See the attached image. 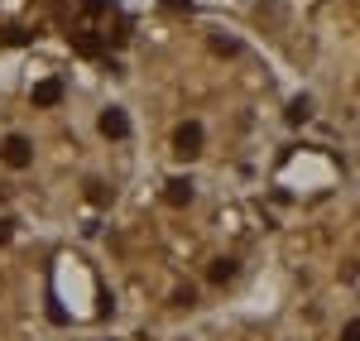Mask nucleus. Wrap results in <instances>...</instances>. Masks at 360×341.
I'll return each instance as SVG.
<instances>
[{
    "mask_svg": "<svg viewBox=\"0 0 360 341\" xmlns=\"http://www.w3.org/2000/svg\"><path fill=\"white\" fill-rule=\"evenodd\" d=\"M173 154H178V159H197V154H202V125H197V120H183V125L173 130Z\"/></svg>",
    "mask_w": 360,
    "mask_h": 341,
    "instance_id": "1",
    "label": "nucleus"
},
{
    "mask_svg": "<svg viewBox=\"0 0 360 341\" xmlns=\"http://www.w3.org/2000/svg\"><path fill=\"white\" fill-rule=\"evenodd\" d=\"M0 159H5L10 169H29V164H34V144H29L25 135H5V144H0Z\"/></svg>",
    "mask_w": 360,
    "mask_h": 341,
    "instance_id": "2",
    "label": "nucleus"
},
{
    "mask_svg": "<svg viewBox=\"0 0 360 341\" xmlns=\"http://www.w3.org/2000/svg\"><path fill=\"white\" fill-rule=\"evenodd\" d=\"M101 135H106V140H125V135H130V115L120 111V106L101 111Z\"/></svg>",
    "mask_w": 360,
    "mask_h": 341,
    "instance_id": "3",
    "label": "nucleus"
},
{
    "mask_svg": "<svg viewBox=\"0 0 360 341\" xmlns=\"http://www.w3.org/2000/svg\"><path fill=\"white\" fill-rule=\"evenodd\" d=\"M164 202L168 207H188V202H193V178H168L164 183Z\"/></svg>",
    "mask_w": 360,
    "mask_h": 341,
    "instance_id": "4",
    "label": "nucleus"
},
{
    "mask_svg": "<svg viewBox=\"0 0 360 341\" xmlns=\"http://www.w3.org/2000/svg\"><path fill=\"white\" fill-rule=\"evenodd\" d=\"M58 101H63V82H58V77L34 82V106H58Z\"/></svg>",
    "mask_w": 360,
    "mask_h": 341,
    "instance_id": "5",
    "label": "nucleus"
},
{
    "mask_svg": "<svg viewBox=\"0 0 360 341\" xmlns=\"http://www.w3.org/2000/svg\"><path fill=\"white\" fill-rule=\"evenodd\" d=\"M307 115H312V96H293V101H288V120H293V125H303Z\"/></svg>",
    "mask_w": 360,
    "mask_h": 341,
    "instance_id": "6",
    "label": "nucleus"
},
{
    "mask_svg": "<svg viewBox=\"0 0 360 341\" xmlns=\"http://www.w3.org/2000/svg\"><path fill=\"white\" fill-rule=\"evenodd\" d=\"M236 269H240L236 259H217V264H212V284H231V279H236Z\"/></svg>",
    "mask_w": 360,
    "mask_h": 341,
    "instance_id": "7",
    "label": "nucleus"
},
{
    "mask_svg": "<svg viewBox=\"0 0 360 341\" xmlns=\"http://www.w3.org/2000/svg\"><path fill=\"white\" fill-rule=\"evenodd\" d=\"M86 198H91V207H111V188H106V183H86Z\"/></svg>",
    "mask_w": 360,
    "mask_h": 341,
    "instance_id": "8",
    "label": "nucleus"
},
{
    "mask_svg": "<svg viewBox=\"0 0 360 341\" xmlns=\"http://www.w3.org/2000/svg\"><path fill=\"white\" fill-rule=\"evenodd\" d=\"M173 303H178V308H188V303H197V293H193V288H178V293H173Z\"/></svg>",
    "mask_w": 360,
    "mask_h": 341,
    "instance_id": "9",
    "label": "nucleus"
},
{
    "mask_svg": "<svg viewBox=\"0 0 360 341\" xmlns=\"http://www.w3.org/2000/svg\"><path fill=\"white\" fill-rule=\"evenodd\" d=\"M10 236H15V221H10V217H0V245H10Z\"/></svg>",
    "mask_w": 360,
    "mask_h": 341,
    "instance_id": "10",
    "label": "nucleus"
},
{
    "mask_svg": "<svg viewBox=\"0 0 360 341\" xmlns=\"http://www.w3.org/2000/svg\"><path fill=\"white\" fill-rule=\"evenodd\" d=\"M341 341H360V322H346L341 327Z\"/></svg>",
    "mask_w": 360,
    "mask_h": 341,
    "instance_id": "11",
    "label": "nucleus"
},
{
    "mask_svg": "<svg viewBox=\"0 0 360 341\" xmlns=\"http://www.w3.org/2000/svg\"><path fill=\"white\" fill-rule=\"evenodd\" d=\"M0 202H5V188H0Z\"/></svg>",
    "mask_w": 360,
    "mask_h": 341,
    "instance_id": "12",
    "label": "nucleus"
}]
</instances>
